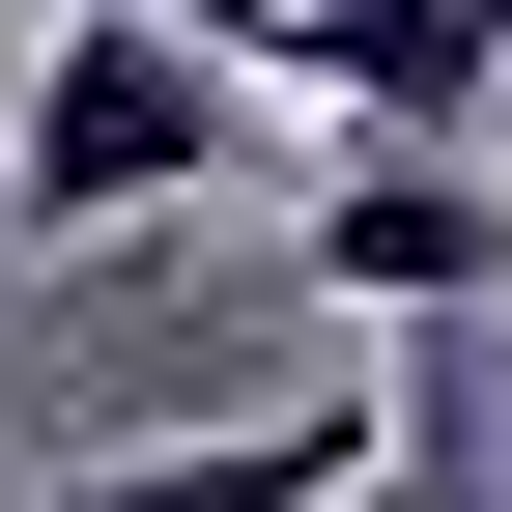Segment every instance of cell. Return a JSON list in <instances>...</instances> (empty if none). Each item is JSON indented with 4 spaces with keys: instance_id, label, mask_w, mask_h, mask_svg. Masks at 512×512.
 <instances>
[{
    "instance_id": "6da1fadb",
    "label": "cell",
    "mask_w": 512,
    "mask_h": 512,
    "mask_svg": "<svg viewBox=\"0 0 512 512\" xmlns=\"http://www.w3.org/2000/svg\"><path fill=\"white\" fill-rule=\"evenodd\" d=\"M228 143H256L228 57H200V29H143V0H86V29L0 86V228L86 256V228H143V200H228Z\"/></svg>"
},
{
    "instance_id": "3957f363",
    "label": "cell",
    "mask_w": 512,
    "mask_h": 512,
    "mask_svg": "<svg viewBox=\"0 0 512 512\" xmlns=\"http://www.w3.org/2000/svg\"><path fill=\"white\" fill-rule=\"evenodd\" d=\"M29 512H399V399H256V427H171V456H57Z\"/></svg>"
},
{
    "instance_id": "277c9868",
    "label": "cell",
    "mask_w": 512,
    "mask_h": 512,
    "mask_svg": "<svg viewBox=\"0 0 512 512\" xmlns=\"http://www.w3.org/2000/svg\"><path fill=\"white\" fill-rule=\"evenodd\" d=\"M285 86L342 143H484L512 114V0H285Z\"/></svg>"
},
{
    "instance_id": "7a4b0ae2",
    "label": "cell",
    "mask_w": 512,
    "mask_h": 512,
    "mask_svg": "<svg viewBox=\"0 0 512 512\" xmlns=\"http://www.w3.org/2000/svg\"><path fill=\"white\" fill-rule=\"evenodd\" d=\"M313 285L342 313H512V143H342L313 171Z\"/></svg>"
}]
</instances>
